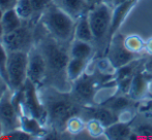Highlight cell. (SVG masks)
I'll list each match as a JSON object with an SVG mask.
<instances>
[{
  "label": "cell",
  "mask_w": 152,
  "mask_h": 140,
  "mask_svg": "<svg viewBox=\"0 0 152 140\" xmlns=\"http://www.w3.org/2000/svg\"><path fill=\"white\" fill-rule=\"evenodd\" d=\"M1 24L2 27H3L4 34H6V33L12 32V31L22 27L23 24H24V21L19 17L15 8H12V9H7L4 12Z\"/></svg>",
  "instance_id": "20"
},
{
  "label": "cell",
  "mask_w": 152,
  "mask_h": 140,
  "mask_svg": "<svg viewBox=\"0 0 152 140\" xmlns=\"http://www.w3.org/2000/svg\"><path fill=\"white\" fill-rule=\"evenodd\" d=\"M56 4L76 21L90 9L86 0H58Z\"/></svg>",
  "instance_id": "17"
},
{
  "label": "cell",
  "mask_w": 152,
  "mask_h": 140,
  "mask_svg": "<svg viewBox=\"0 0 152 140\" xmlns=\"http://www.w3.org/2000/svg\"><path fill=\"white\" fill-rule=\"evenodd\" d=\"M28 67V52L12 51L8 52L7 59V82L14 92H19L23 89L27 76Z\"/></svg>",
  "instance_id": "5"
},
{
  "label": "cell",
  "mask_w": 152,
  "mask_h": 140,
  "mask_svg": "<svg viewBox=\"0 0 152 140\" xmlns=\"http://www.w3.org/2000/svg\"><path fill=\"white\" fill-rule=\"evenodd\" d=\"M86 111L89 118H96L100 123H102L104 127L110 126L113 123L119 121L118 114L104 105L87 106Z\"/></svg>",
  "instance_id": "15"
},
{
  "label": "cell",
  "mask_w": 152,
  "mask_h": 140,
  "mask_svg": "<svg viewBox=\"0 0 152 140\" xmlns=\"http://www.w3.org/2000/svg\"><path fill=\"white\" fill-rule=\"evenodd\" d=\"M53 2V0H31L32 7L34 10V14H40L47 9L49 5Z\"/></svg>",
  "instance_id": "30"
},
{
  "label": "cell",
  "mask_w": 152,
  "mask_h": 140,
  "mask_svg": "<svg viewBox=\"0 0 152 140\" xmlns=\"http://www.w3.org/2000/svg\"><path fill=\"white\" fill-rule=\"evenodd\" d=\"M97 86V77L93 73L86 72L80 78L72 82L70 96L78 104L90 106L94 103Z\"/></svg>",
  "instance_id": "6"
},
{
  "label": "cell",
  "mask_w": 152,
  "mask_h": 140,
  "mask_svg": "<svg viewBox=\"0 0 152 140\" xmlns=\"http://www.w3.org/2000/svg\"><path fill=\"white\" fill-rule=\"evenodd\" d=\"M27 76L37 87L42 86L44 82L48 77V65L44 54L34 44L28 52V67H27Z\"/></svg>",
  "instance_id": "9"
},
{
  "label": "cell",
  "mask_w": 152,
  "mask_h": 140,
  "mask_svg": "<svg viewBox=\"0 0 152 140\" xmlns=\"http://www.w3.org/2000/svg\"><path fill=\"white\" fill-rule=\"evenodd\" d=\"M106 53V57L111 61L113 66L116 69L128 64L136 59L141 58V56H142V54L130 52L124 44V35L118 32L109 41Z\"/></svg>",
  "instance_id": "8"
},
{
  "label": "cell",
  "mask_w": 152,
  "mask_h": 140,
  "mask_svg": "<svg viewBox=\"0 0 152 140\" xmlns=\"http://www.w3.org/2000/svg\"><path fill=\"white\" fill-rule=\"evenodd\" d=\"M104 137L110 140H125L132 139V128L128 123L117 121L104 129Z\"/></svg>",
  "instance_id": "16"
},
{
  "label": "cell",
  "mask_w": 152,
  "mask_h": 140,
  "mask_svg": "<svg viewBox=\"0 0 152 140\" xmlns=\"http://www.w3.org/2000/svg\"><path fill=\"white\" fill-rule=\"evenodd\" d=\"M141 111H145V112H149V113H151L152 115V98L150 100L146 101V103H145L144 105H142V107L140 108Z\"/></svg>",
  "instance_id": "34"
},
{
  "label": "cell",
  "mask_w": 152,
  "mask_h": 140,
  "mask_svg": "<svg viewBox=\"0 0 152 140\" xmlns=\"http://www.w3.org/2000/svg\"><path fill=\"white\" fill-rule=\"evenodd\" d=\"M124 44L130 52L137 53V54H142V52L144 51L145 41L139 35L130 34L124 36Z\"/></svg>",
  "instance_id": "25"
},
{
  "label": "cell",
  "mask_w": 152,
  "mask_h": 140,
  "mask_svg": "<svg viewBox=\"0 0 152 140\" xmlns=\"http://www.w3.org/2000/svg\"><path fill=\"white\" fill-rule=\"evenodd\" d=\"M15 10L23 21H29L34 16L31 0H18L15 5Z\"/></svg>",
  "instance_id": "24"
},
{
  "label": "cell",
  "mask_w": 152,
  "mask_h": 140,
  "mask_svg": "<svg viewBox=\"0 0 152 140\" xmlns=\"http://www.w3.org/2000/svg\"><path fill=\"white\" fill-rule=\"evenodd\" d=\"M4 136V129H3V126H2V123L0 121V138H3Z\"/></svg>",
  "instance_id": "39"
},
{
  "label": "cell",
  "mask_w": 152,
  "mask_h": 140,
  "mask_svg": "<svg viewBox=\"0 0 152 140\" xmlns=\"http://www.w3.org/2000/svg\"><path fill=\"white\" fill-rule=\"evenodd\" d=\"M42 103L47 110V123L52 125L57 131H65L67 121L80 112L78 103L72 96H64V93L50 97L48 102L42 101Z\"/></svg>",
  "instance_id": "3"
},
{
  "label": "cell",
  "mask_w": 152,
  "mask_h": 140,
  "mask_svg": "<svg viewBox=\"0 0 152 140\" xmlns=\"http://www.w3.org/2000/svg\"><path fill=\"white\" fill-rule=\"evenodd\" d=\"M104 129L102 123H100L96 118H89L86 121V131L91 137L93 138H99L104 135Z\"/></svg>",
  "instance_id": "26"
},
{
  "label": "cell",
  "mask_w": 152,
  "mask_h": 140,
  "mask_svg": "<svg viewBox=\"0 0 152 140\" xmlns=\"http://www.w3.org/2000/svg\"><path fill=\"white\" fill-rule=\"evenodd\" d=\"M7 59H8V51L0 41V75L7 82ZM8 84V82H7Z\"/></svg>",
  "instance_id": "28"
},
{
  "label": "cell",
  "mask_w": 152,
  "mask_h": 140,
  "mask_svg": "<svg viewBox=\"0 0 152 140\" xmlns=\"http://www.w3.org/2000/svg\"><path fill=\"white\" fill-rule=\"evenodd\" d=\"M143 70L152 75V55H149L148 58H145V62L143 63Z\"/></svg>",
  "instance_id": "33"
},
{
  "label": "cell",
  "mask_w": 152,
  "mask_h": 140,
  "mask_svg": "<svg viewBox=\"0 0 152 140\" xmlns=\"http://www.w3.org/2000/svg\"><path fill=\"white\" fill-rule=\"evenodd\" d=\"M91 60L70 58L66 66V77L70 82H74L87 72Z\"/></svg>",
  "instance_id": "18"
},
{
  "label": "cell",
  "mask_w": 152,
  "mask_h": 140,
  "mask_svg": "<svg viewBox=\"0 0 152 140\" xmlns=\"http://www.w3.org/2000/svg\"><path fill=\"white\" fill-rule=\"evenodd\" d=\"M17 1L18 0H0V8H2L3 10L15 8Z\"/></svg>",
  "instance_id": "31"
},
{
  "label": "cell",
  "mask_w": 152,
  "mask_h": 140,
  "mask_svg": "<svg viewBox=\"0 0 152 140\" xmlns=\"http://www.w3.org/2000/svg\"><path fill=\"white\" fill-rule=\"evenodd\" d=\"M132 135L139 138L152 139V124L143 123L137 125L134 128H132Z\"/></svg>",
  "instance_id": "27"
},
{
  "label": "cell",
  "mask_w": 152,
  "mask_h": 140,
  "mask_svg": "<svg viewBox=\"0 0 152 140\" xmlns=\"http://www.w3.org/2000/svg\"><path fill=\"white\" fill-rule=\"evenodd\" d=\"M132 101H134L129 96H126L123 94H116L115 96H113L112 98H110L109 100H107L106 102H104L102 104L106 107L110 108L111 110H113L114 112H116L117 114H119L120 112L124 111V110L128 109L132 104Z\"/></svg>",
  "instance_id": "21"
},
{
  "label": "cell",
  "mask_w": 152,
  "mask_h": 140,
  "mask_svg": "<svg viewBox=\"0 0 152 140\" xmlns=\"http://www.w3.org/2000/svg\"><path fill=\"white\" fill-rule=\"evenodd\" d=\"M0 121L4 134L20 128V108L16 93L10 89L0 101Z\"/></svg>",
  "instance_id": "7"
},
{
  "label": "cell",
  "mask_w": 152,
  "mask_h": 140,
  "mask_svg": "<svg viewBox=\"0 0 152 140\" xmlns=\"http://www.w3.org/2000/svg\"><path fill=\"white\" fill-rule=\"evenodd\" d=\"M39 22L48 35L61 43L72 42L74 39L76 20L58 6L54 1L40 14Z\"/></svg>",
  "instance_id": "1"
},
{
  "label": "cell",
  "mask_w": 152,
  "mask_h": 140,
  "mask_svg": "<svg viewBox=\"0 0 152 140\" xmlns=\"http://www.w3.org/2000/svg\"><path fill=\"white\" fill-rule=\"evenodd\" d=\"M95 46L91 42L83 41L79 39H72L68 48L70 58L83 59V60H92L94 56Z\"/></svg>",
  "instance_id": "14"
},
{
  "label": "cell",
  "mask_w": 152,
  "mask_h": 140,
  "mask_svg": "<svg viewBox=\"0 0 152 140\" xmlns=\"http://www.w3.org/2000/svg\"><path fill=\"white\" fill-rule=\"evenodd\" d=\"M151 79H152V75L143 70V65H142V68L139 69L134 73V77H132L130 89L128 91L127 95L134 101L142 102L143 100H145V99L149 97L148 89H149V82H150Z\"/></svg>",
  "instance_id": "11"
},
{
  "label": "cell",
  "mask_w": 152,
  "mask_h": 140,
  "mask_svg": "<svg viewBox=\"0 0 152 140\" xmlns=\"http://www.w3.org/2000/svg\"><path fill=\"white\" fill-rule=\"evenodd\" d=\"M86 2L88 3V5L90 6V8H91V7H93V6L97 5L98 3H100L102 0H86Z\"/></svg>",
  "instance_id": "36"
},
{
  "label": "cell",
  "mask_w": 152,
  "mask_h": 140,
  "mask_svg": "<svg viewBox=\"0 0 152 140\" xmlns=\"http://www.w3.org/2000/svg\"><path fill=\"white\" fill-rule=\"evenodd\" d=\"M144 52L147 55H152V38H149L147 41H145V46H144Z\"/></svg>",
  "instance_id": "35"
},
{
  "label": "cell",
  "mask_w": 152,
  "mask_h": 140,
  "mask_svg": "<svg viewBox=\"0 0 152 140\" xmlns=\"http://www.w3.org/2000/svg\"><path fill=\"white\" fill-rule=\"evenodd\" d=\"M2 43L4 44L8 52H12V51L29 52V50L34 45L33 35L30 29L23 24V26L17 30L4 34Z\"/></svg>",
  "instance_id": "10"
},
{
  "label": "cell",
  "mask_w": 152,
  "mask_h": 140,
  "mask_svg": "<svg viewBox=\"0 0 152 140\" xmlns=\"http://www.w3.org/2000/svg\"><path fill=\"white\" fill-rule=\"evenodd\" d=\"M38 48L46 58L48 65V76L51 75L54 78H58V82L62 78L70 82L66 77V66L70 59L68 48H64L63 43L57 41L50 35L48 38L40 41Z\"/></svg>",
  "instance_id": "2"
},
{
  "label": "cell",
  "mask_w": 152,
  "mask_h": 140,
  "mask_svg": "<svg viewBox=\"0 0 152 140\" xmlns=\"http://www.w3.org/2000/svg\"><path fill=\"white\" fill-rule=\"evenodd\" d=\"M94 71L99 76L114 77L115 72H116V68L113 66L111 61L104 56L96 60L95 65H94Z\"/></svg>",
  "instance_id": "22"
},
{
  "label": "cell",
  "mask_w": 152,
  "mask_h": 140,
  "mask_svg": "<svg viewBox=\"0 0 152 140\" xmlns=\"http://www.w3.org/2000/svg\"><path fill=\"white\" fill-rule=\"evenodd\" d=\"M74 38L93 43V34H92L90 23H89L88 12L83 14L76 21Z\"/></svg>",
  "instance_id": "19"
},
{
  "label": "cell",
  "mask_w": 152,
  "mask_h": 140,
  "mask_svg": "<svg viewBox=\"0 0 152 140\" xmlns=\"http://www.w3.org/2000/svg\"><path fill=\"white\" fill-rule=\"evenodd\" d=\"M86 130V122L79 114L72 115L66 123L65 131L70 135H79Z\"/></svg>",
  "instance_id": "23"
},
{
  "label": "cell",
  "mask_w": 152,
  "mask_h": 140,
  "mask_svg": "<svg viewBox=\"0 0 152 140\" xmlns=\"http://www.w3.org/2000/svg\"><path fill=\"white\" fill-rule=\"evenodd\" d=\"M148 92H149V97L152 98V79L149 82V89H148Z\"/></svg>",
  "instance_id": "40"
},
{
  "label": "cell",
  "mask_w": 152,
  "mask_h": 140,
  "mask_svg": "<svg viewBox=\"0 0 152 140\" xmlns=\"http://www.w3.org/2000/svg\"><path fill=\"white\" fill-rule=\"evenodd\" d=\"M3 138L7 139V140H31V139H35L32 135H30L27 132H25V131L22 130L21 128L16 129V130L10 131V132L4 134Z\"/></svg>",
  "instance_id": "29"
},
{
  "label": "cell",
  "mask_w": 152,
  "mask_h": 140,
  "mask_svg": "<svg viewBox=\"0 0 152 140\" xmlns=\"http://www.w3.org/2000/svg\"><path fill=\"white\" fill-rule=\"evenodd\" d=\"M3 36H4V30H3V27H2L1 22H0V41H2Z\"/></svg>",
  "instance_id": "38"
},
{
  "label": "cell",
  "mask_w": 152,
  "mask_h": 140,
  "mask_svg": "<svg viewBox=\"0 0 152 140\" xmlns=\"http://www.w3.org/2000/svg\"><path fill=\"white\" fill-rule=\"evenodd\" d=\"M10 89V86H8L7 82L0 75V101H1V99L3 98V96L6 94V92H7Z\"/></svg>",
  "instance_id": "32"
},
{
  "label": "cell",
  "mask_w": 152,
  "mask_h": 140,
  "mask_svg": "<svg viewBox=\"0 0 152 140\" xmlns=\"http://www.w3.org/2000/svg\"><path fill=\"white\" fill-rule=\"evenodd\" d=\"M138 0H127L118 5L114 6L112 9V20H111V28H110V40L117 32L121 25L126 20L127 16L132 9L137 5Z\"/></svg>",
  "instance_id": "12"
},
{
  "label": "cell",
  "mask_w": 152,
  "mask_h": 140,
  "mask_svg": "<svg viewBox=\"0 0 152 140\" xmlns=\"http://www.w3.org/2000/svg\"><path fill=\"white\" fill-rule=\"evenodd\" d=\"M4 12H5V10H3V9H2V8H0V22H1L2 18H3Z\"/></svg>",
  "instance_id": "41"
},
{
  "label": "cell",
  "mask_w": 152,
  "mask_h": 140,
  "mask_svg": "<svg viewBox=\"0 0 152 140\" xmlns=\"http://www.w3.org/2000/svg\"><path fill=\"white\" fill-rule=\"evenodd\" d=\"M112 9L108 4L100 2L88 12V19L93 34V44L98 50L107 48L110 41Z\"/></svg>",
  "instance_id": "4"
},
{
  "label": "cell",
  "mask_w": 152,
  "mask_h": 140,
  "mask_svg": "<svg viewBox=\"0 0 152 140\" xmlns=\"http://www.w3.org/2000/svg\"><path fill=\"white\" fill-rule=\"evenodd\" d=\"M46 125L39 120L25 112H20V128L25 132L29 133L35 139L42 138L47 135Z\"/></svg>",
  "instance_id": "13"
},
{
  "label": "cell",
  "mask_w": 152,
  "mask_h": 140,
  "mask_svg": "<svg viewBox=\"0 0 152 140\" xmlns=\"http://www.w3.org/2000/svg\"><path fill=\"white\" fill-rule=\"evenodd\" d=\"M102 2H104V3L108 4L109 6H111V7H114L115 5V2H116V0H102Z\"/></svg>",
  "instance_id": "37"
}]
</instances>
